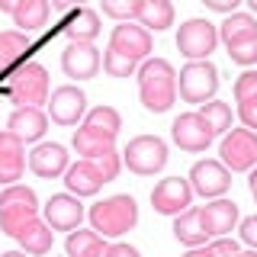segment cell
I'll use <instances>...</instances> for the list:
<instances>
[{"label": "cell", "mask_w": 257, "mask_h": 257, "mask_svg": "<svg viewBox=\"0 0 257 257\" xmlns=\"http://www.w3.org/2000/svg\"><path fill=\"white\" fill-rule=\"evenodd\" d=\"M119 128H122V116H119L112 106H96L87 112L84 125L74 132V151L80 158H100L106 151L116 148V139H119Z\"/></svg>", "instance_id": "6da1fadb"}, {"label": "cell", "mask_w": 257, "mask_h": 257, "mask_svg": "<svg viewBox=\"0 0 257 257\" xmlns=\"http://www.w3.org/2000/svg\"><path fill=\"white\" fill-rule=\"evenodd\" d=\"M122 171V158L116 155V148L106 151L100 158H80L77 164H68L64 171V187L71 196H96L103 190V183H112Z\"/></svg>", "instance_id": "7a4b0ae2"}, {"label": "cell", "mask_w": 257, "mask_h": 257, "mask_svg": "<svg viewBox=\"0 0 257 257\" xmlns=\"http://www.w3.org/2000/svg\"><path fill=\"white\" fill-rule=\"evenodd\" d=\"M139 77V96L148 112H167L177 100V71L167 58H145L135 71Z\"/></svg>", "instance_id": "3957f363"}, {"label": "cell", "mask_w": 257, "mask_h": 257, "mask_svg": "<svg viewBox=\"0 0 257 257\" xmlns=\"http://www.w3.org/2000/svg\"><path fill=\"white\" fill-rule=\"evenodd\" d=\"M87 215H90V225H93L96 235L119 238V235L135 228V222H139V203L128 193H116V196H106L100 203H93Z\"/></svg>", "instance_id": "277c9868"}, {"label": "cell", "mask_w": 257, "mask_h": 257, "mask_svg": "<svg viewBox=\"0 0 257 257\" xmlns=\"http://www.w3.org/2000/svg\"><path fill=\"white\" fill-rule=\"evenodd\" d=\"M48 87H52V80H48L45 64L26 61L10 74L0 96H7L16 106H42V103H48Z\"/></svg>", "instance_id": "5b68a950"}, {"label": "cell", "mask_w": 257, "mask_h": 257, "mask_svg": "<svg viewBox=\"0 0 257 257\" xmlns=\"http://www.w3.org/2000/svg\"><path fill=\"white\" fill-rule=\"evenodd\" d=\"M36 215H39V196L32 187L10 183V187L0 193V231L4 235L16 238V231L26 222H32Z\"/></svg>", "instance_id": "8992f818"}, {"label": "cell", "mask_w": 257, "mask_h": 257, "mask_svg": "<svg viewBox=\"0 0 257 257\" xmlns=\"http://www.w3.org/2000/svg\"><path fill=\"white\" fill-rule=\"evenodd\" d=\"M177 90H180L183 103L203 106V103H209L215 96V90H219V68H215L209 58L190 61L187 68L180 71V77H177Z\"/></svg>", "instance_id": "52a82bcc"}, {"label": "cell", "mask_w": 257, "mask_h": 257, "mask_svg": "<svg viewBox=\"0 0 257 257\" xmlns=\"http://www.w3.org/2000/svg\"><path fill=\"white\" fill-rule=\"evenodd\" d=\"M122 164L139 177H151L167 164V142L158 135H135L122 151Z\"/></svg>", "instance_id": "ba28073f"}, {"label": "cell", "mask_w": 257, "mask_h": 257, "mask_svg": "<svg viewBox=\"0 0 257 257\" xmlns=\"http://www.w3.org/2000/svg\"><path fill=\"white\" fill-rule=\"evenodd\" d=\"M36 52H39V39H32L29 32H20V29L0 32V93H4V84L10 80V74L20 64L32 61Z\"/></svg>", "instance_id": "9c48e42d"}, {"label": "cell", "mask_w": 257, "mask_h": 257, "mask_svg": "<svg viewBox=\"0 0 257 257\" xmlns=\"http://www.w3.org/2000/svg\"><path fill=\"white\" fill-rule=\"evenodd\" d=\"M219 45V29L212 26L209 20H187L180 29H177V48L180 55H187L190 61H203L215 52Z\"/></svg>", "instance_id": "30bf717a"}, {"label": "cell", "mask_w": 257, "mask_h": 257, "mask_svg": "<svg viewBox=\"0 0 257 257\" xmlns=\"http://www.w3.org/2000/svg\"><path fill=\"white\" fill-rule=\"evenodd\" d=\"M219 155L228 171H251V167H257V132H251V128H228Z\"/></svg>", "instance_id": "8fae6325"}, {"label": "cell", "mask_w": 257, "mask_h": 257, "mask_svg": "<svg viewBox=\"0 0 257 257\" xmlns=\"http://www.w3.org/2000/svg\"><path fill=\"white\" fill-rule=\"evenodd\" d=\"M187 180H190L193 193H199V196H206V199H219L222 193H228V187H231V171L222 161L206 158V161H196V164L190 167Z\"/></svg>", "instance_id": "7c38bea8"}, {"label": "cell", "mask_w": 257, "mask_h": 257, "mask_svg": "<svg viewBox=\"0 0 257 257\" xmlns=\"http://www.w3.org/2000/svg\"><path fill=\"white\" fill-rule=\"evenodd\" d=\"M151 206L158 215H180L193 206V187L183 177H164L151 190Z\"/></svg>", "instance_id": "4fadbf2b"}, {"label": "cell", "mask_w": 257, "mask_h": 257, "mask_svg": "<svg viewBox=\"0 0 257 257\" xmlns=\"http://www.w3.org/2000/svg\"><path fill=\"white\" fill-rule=\"evenodd\" d=\"M171 139L180 151H190V155H199V151H206L209 145H212L215 135L209 132L206 119L199 116V112H183V116L174 119L171 125Z\"/></svg>", "instance_id": "5bb4252c"}, {"label": "cell", "mask_w": 257, "mask_h": 257, "mask_svg": "<svg viewBox=\"0 0 257 257\" xmlns=\"http://www.w3.org/2000/svg\"><path fill=\"white\" fill-rule=\"evenodd\" d=\"M45 106H48L52 122H58V125H77V119L84 116V109H87V96H84L80 87L64 84V87H58V90L48 93Z\"/></svg>", "instance_id": "9a60e30c"}, {"label": "cell", "mask_w": 257, "mask_h": 257, "mask_svg": "<svg viewBox=\"0 0 257 257\" xmlns=\"http://www.w3.org/2000/svg\"><path fill=\"white\" fill-rule=\"evenodd\" d=\"M109 48L119 55H125L128 61L139 64L142 58H148L151 48H155V39H151V32L145 26H135V23H122V26L112 29L109 36Z\"/></svg>", "instance_id": "2e32d148"}, {"label": "cell", "mask_w": 257, "mask_h": 257, "mask_svg": "<svg viewBox=\"0 0 257 257\" xmlns=\"http://www.w3.org/2000/svg\"><path fill=\"white\" fill-rule=\"evenodd\" d=\"M42 215H45V222H48L52 231H74V228H80V222H84V206H80V199L71 196V193H55L42 206Z\"/></svg>", "instance_id": "e0dca14e"}, {"label": "cell", "mask_w": 257, "mask_h": 257, "mask_svg": "<svg viewBox=\"0 0 257 257\" xmlns=\"http://www.w3.org/2000/svg\"><path fill=\"white\" fill-rule=\"evenodd\" d=\"M100 52L93 48V42H68V48L61 52V68L68 77L74 80H90L100 71Z\"/></svg>", "instance_id": "ac0fdd59"}, {"label": "cell", "mask_w": 257, "mask_h": 257, "mask_svg": "<svg viewBox=\"0 0 257 257\" xmlns=\"http://www.w3.org/2000/svg\"><path fill=\"white\" fill-rule=\"evenodd\" d=\"M23 171H26V142L4 128L0 132V183L4 187L20 183Z\"/></svg>", "instance_id": "d6986e66"}, {"label": "cell", "mask_w": 257, "mask_h": 257, "mask_svg": "<svg viewBox=\"0 0 257 257\" xmlns=\"http://www.w3.org/2000/svg\"><path fill=\"white\" fill-rule=\"evenodd\" d=\"M68 164H71L68 151H64V145H58V142H42L29 151V171L36 177H42V180L61 177L68 171Z\"/></svg>", "instance_id": "ffe728a7"}, {"label": "cell", "mask_w": 257, "mask_h": 257, "mask_svg": "<svg viewBox=\"0 0 257 257\" xmlns=\"http://www.w3.org/2000/svg\"><path fill=\"white\" fill-rule=\"evenodd\" d=\"M48 128V116L42 112V106H16L7 119V132L20 135L23 142H39Z\"/></svg>", "instance_id": "44dd1931"}, {"label": "cell", "mask_w": 257, "mask_h": 257, "mask_svg": "<svg viewBox=\"0 0 257 257\" xmlns=\"http://www.w3.org/2000/svg\"><path fill=\"white\" fill-rule=\"evenodd\" d=\"M58 32L71 39V42H93L100 36V13L90 10V7H77V10H68L61 20Z\"/></svg>", "instance_id": "7402d4cb"}, {"label": "cell", "mask_w": 257, "mask_h": 257, "mask_svg": "<svg viewBox=\"0 0 257 257\" xmlns=\"http://www.w3.org/2000/svg\"><path fill=\"white\" fill-rule=\"evenodd\" d=\"M199 215L206 222L209 238H225L238 225V206L231 199H212L209 206H199Z\"/></svg>", "instance_id": "603a6c76"}, {"label": "cell", "mask_w": 257, "mask_h": 257, "mask_svg": "<svg viewBox=\"0 0 257 257\" xmlns=\"http://www.w3.org/2000/svg\"><path fill=\"white\" fill-rule=\"evenodd\" d=\"M16 241H20V247L26 251L29 257H42V254H48L52 251V244H55V231L48 228V222L45 219H32V222H26L20 231H16Z\"/></svg>", "instance_id": "cb8c5ba5"}, {"label": "cell", "mask_w": 257, "mask_h": 257, "mask_svg": "<svg viewBox=\"0 0 257 257\" xmlns=\"http://www.w3.org/2000/svg\"><path fill=\"white\" fill-rule=\"evenodd\" d=\"M135 20L148 32H164L167 26H174V4L171 0H139Z\"/></svg>", "instance_id": "d4e9b609"}, {"label": "cell", "mask_w": 257, "mask_h": 257, "mask_svg": "<svg viewBox=\"0 0 257 257\" xmlns=\"http://www.w3.org/2000/svg\"><path fill=\"white\" fill-rule=\"evenodd\" d=\"M106 247L109 241L103 235H96V231H84V228H74L68 231V241H64V251L68 257H106Z\"/></svg>", "instance_id": "484cf974"}, {"label": "cell", "mask_w": 257, "mask_h": 257, "mask_svg": "<svg viewBox=\"0 0 257 257\" xmlns=\"http://www.w3.org/2000/svg\"><path fill=\"white\" fill-rule=\"evenodd\" d=\"M174 238L180 244H190V247H199L209 241V231H206V222L199 215V209H187L174 219Z\"/></svg>", "instance_id": "4316f807"}, {"label": "cell", "mask_w": 257, "mask_h": 257, "mask_svg": "<svg viewBox=\"0 0 257 257\" xmlns=\"http://www.w3.org/2000/svg\"><path fill=\"white\" fill-rule=\"evenodd\" d=\"M48 13H52L48 0H20L10 16H13L16 26H20V32H29L32 36V32H39L48 23Z\"/></svg>", "instance_id": "83f0119b"}, {"label": "cell", "mask_w": 257, "mask_h": 257, "mask_svg": "<svg viewBox=\"0 0 257 257\" xmlns=\"http://www.w3.org/2000/svg\"><path fill=\"white\" fill-rule=\"evenodd\" d=\"M257 36V20L251 13H228V20L219 26V39L225 45L228 42H241V39Z\"/></svg>", "instance_id": "f1b7e54d"}, {"label": "cell", "mask_w": 257, "mask_h": 257, "mask_svg": "<svg viewBox=\"0 0 257 257\" xmlns=\"http://www.w3.org/2000/svg\"><path fill=\"white\" fill-rule=\"evenodd\" d=\"M199 116L206 119V125H209V132H212V135H225L231 128V106H228V103L209 100V103H203Z\"/></svg>", "instance_id": "f546056e"}, {"label": "cell", "mask_w": 257, "mask_h": 257, "mask_svg": "<svg viewBox=\"0 0 257 257\" xmlns=\"http://www.w3.org/2000/svg\"><path fill=\"white\" fill-rule=\"evenodd\" d=\"M238 251H241V247H238V241L225 235V238H215L212 244H199V247H190V251L183 254V257H235Z\"/></svg>", "instance_id": "4dcf8cb0"}, {"label": "cell", "mask_w": 257, "mask_h": 257, "mask_svg": "<svg viewBox=\"0 0 257 257\" xmlns=\"http://www.w3.org/2000/svg\"><path fill=\"white\" fill-rule=\"evenodd\" d=\"M225 48H228V58L235 61V64H244V68L257 64V36L241 39V42H228Z\"/></svg>", "instance_id": "1f68e13d"}, {"label": "cell", "mask_w": 257, "mask_h": 257, "mask_svg": "<svg viewBox=\"0 0 257 257\" xmlns=\"http://www.w3.org/2000/svg\"><path fill=\"white\" fill-rule=\"evenodd\" d=\"M103 71H106L109 77H135V61H128L125 55L106 48V52H103Z\"/></svg>", "instance_id": "d6a6232c"}, {"label": "cell", "mask_w": 257, "mask_h": 257, "mask_svg": "<svg viewBox=\"0 0 257 257\" xmlns=\"http://www.w3.org/2000/svg\"><path fill=\"white\" fill-rule=\"evenodd\" d=\"M135 10H139V0H103V13L119 23L135 20Z\"/></svg>", "instance_id": "836d02e7"}, {"label": "cell", "mask_w": 257, "mask_h": 257, "mask_svg": "<svg viewBox=\"0 0 257 257\" xmlns=\"http://www.w3.org/2000/svg\"><path fill=\"white\" fill-rule=\"evenodd\" d=\"M247 96H257V71H244L235 80V100H247Z\"/></svg>", "instance_id": "e575fe53"}, {"label": "cell", "mask_w": 257, "mask_h": 257, "mask_svg": "<svg viewBox=\"0 0 257 257\" xmlns=\"http://www.w3.org/2000/svg\"><path fill=\"white\" fill-rule=\"evenodd\" d=\"M238 116H241V122H244V128L257 132V96L238 100Z\"/></svg>", "instance_id": "d590c367"}, {"label": "cell", "mask_w": 257, "mask_h": 257, "mask_svg": "<svg viewBox=\"0 0 257 257\" xmlns=\"http://www.w3.org/2000/svg\"><path fill=\"white\" fill-rule=\"evenodd\" d=\"M241 241H244L247 247H254V251H257V215L241 219Z\"/></svg>", "instance_id": "8d00e7d4"}, {"label": "cell", "mask_w": 257, "mask_h": 257, "mask_svg": "<svg viewBox=\"0 0 257 257\" xmlns=\"http://www.w3.org/2000/svg\"><path fill=\"white\" fill-rule=\"evenodd\" d=\"M106 257H142V254H139V247L122 244V241H119V244H109L106 247Z\"/></svg>", "instance_id": "74e56055"}, {"label": "cell", "mask_w": 257, "mask_h": 257, "mask_svg": "<svg viewBox=\"0 0 257 257\" xmlns=\"http://www.w3.org/2000/svg\"><path fill=\"white\" fill-rule=\"evenodd\" d=\"M203 4L209 7V10H219V13H231L235 7L241 4V0H203Z\"/></svg>", "instance_id": "f35d334b"}, {"label": "cell", "mask_w": 257, "mask_h": 257, "mask_svg": "<svg viewBox=\"0 0 257 257\" xmlns=\"http://www.w3.org/2000/svg\"><path fill=\"white\" fill-rule=\"evenodd\" d=\"M52 7L55 13H68V10H77V7H84V0H52Z\"/></svg>", "instance_id": "ab89813d"}, {"label": "cell", "mask_w": 257, "mask_h": 257, "mask_svg": "<svg viewBox=\"0 0 257 257\" xmlns=\"http://www.w3.org/2000/svg\"><path fill=\"white\" fill-rule=\"evenodd\" d=\"M247 187H251V196L257 203V167H251V177H247Z\"/></svg>", "instance_id": "60d3db41"}, {"label": "cell", "mask_w": 257, "mask_h": 257, "mask_svg": "<svg viewBox=\"0 0 257 257\" xmlns=\"http://www.w3.org/2000/svg\"><path fill=\"white\" fill-rule=\"evenodd\" d=\"M20 0H0V13H13Z\"/></svg>", "instance_id": "b9f144b4"}, {"label": "cell", "mask_w": 257, "mask_h": 257, "mask_svg": "<svg viewBox=\"0 0 257 257\" xmlns=\"http://www.w3.org/2000/svg\"><path fill=\"white\" fill-rule=\"evenodd\" d=\"M0 257H29V254H26V251H4Z\"/></svg>", "instance_id": "7bdbcfd3"}, {"label": "cell", "mask_w": 257, "mask_h": 257, "mask_svg": "<svg viewBox=\"0 0 257 257\" xmlns=\"http://www.w3.org/2000/svg\"><path fill=\"white\" fill-rule=\"evenodd\" d=\"M235 257H257V251H254V247H251V251H238Z\"/></svg>", "instance_id": "ee69618b"}, {"label": "cell", "mask_w": 257, "mask_h": 257, "mask_svg": "<svg viewBox=\"0 0 257 257\" xmlns=\"http://www.w3.org/2000/svg\"><path fill=\"white\" fill-rule=\"evenodd\" d=\"M247 4H251V7H254V10H257V0H247Z\"/></svg>", "instance_id": "f6af8a7d"}]
</instances>
